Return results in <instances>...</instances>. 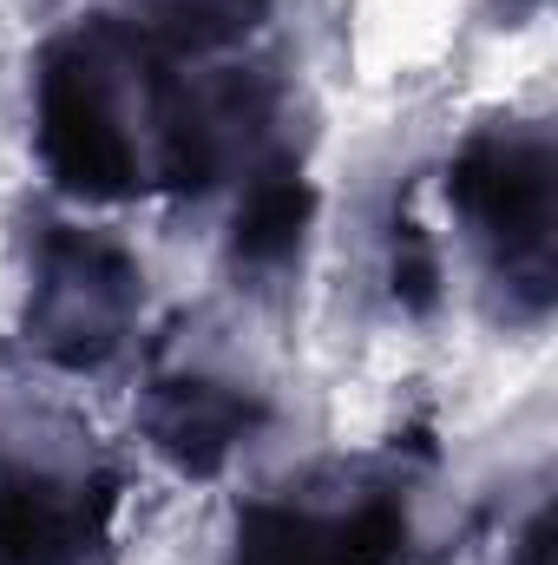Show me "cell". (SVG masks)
I'll list each match as a JSON object with an SVG mask.
<instances>
[{"instance_id": "cell-1", "label": "cell", "mask_w": 558, "mask_h": 565, "mask_svg": "<svg viewBox=\"0 0 558 565\" xmlns=\"http://www.w3.org/2000/svg\"><path fill=\"white\" fill-rule=\"evenodd\" d=\"M453 198L466 204V217L486 237H506V270L526 264L533 282L546 289V224H552V158L539 132H506V139H480L460 158Z\"/></svg>"}, {"instance_id": "cell-2", "label": "cell", "mask_w": 558, "mask_h": 565, "mask_svg": "<svg viewBox=\"0 0 558 565\" xmlns=\"http://www.w3.org/2000/svg\"><path fill=\"white\" fill-rule=\"evenodd\" d=\"M395 553V520L388 513H355V520H309L277 513L250 526L237 565H382Z\"/></svg>"}]
</instances>
